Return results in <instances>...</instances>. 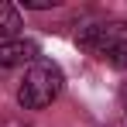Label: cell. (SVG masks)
<instances>
[{
	"mask_svg": "<svg viewBox=\"0 0 127 127\" xmlns=\"http://www.w3.org/2000/svg\"><path fill=\"white\" fill-rule=\"evenodd\" d=\"M62 86H65L62 69H59L55 62L38 59V62L24 72L21 86H17V103H21L24 110H45V106H52L55 100H59Z\"/></svg>",
	"mask_w": 127,
	"mask_h": 127,
	"instance_id": "cell-1",
	"label": "cell"
},
{
	"mask_svg": "<svg viewBox=\"0 0 127 127\" xmlns=\"http://www.w3.org/2000/svg\"><path fill=\"white\" fill-rule=\"evenodd\" d=\"M24 62H38V41L31 38H10V41H0V69H14V65H24Z\"/></svg>",
	"mask_w": 127,
	"mask_h": 127,
	"instance_id": "cell-2",
	"label": "cell"
},
{
	"mask_svg": "<svg viewBox=\"0 0 127 127\" xmlns=\"http://www.w3.org/2000/svg\"><path fill=\"white\" fill-rule=\"evenodd\" d=\"M117 38H120V34H117V28H110V24H89V28H79V34H76V41L83 45V48H89L93 55H100V59H103V52L117 41Z\"/></svg>",
	"mask_w": 127,
	"mask_h": 127,
	"instance_id": "cell-3",
	"label": "cell"
},
{
	"mask_svg": "<svg viewBox=\"0 0 127 127\" xmlns=\"http://www.w3.org/2000/svg\"><path fill=\"white\" fill-rule=\"evenodd\" d=\"M24 28L21 21V10L14 7V3H0V38L3 41H10V38H17V31Z\"/></svg>",
	"mask_w": 127,
	"mask_h": 127,
	"instance_id": "cell-4",
	"label": "cell"
},
{
	"mask_svg": "<svg viewBox=\"0 0 127 127\" xmlns=\"http://www.w3.org/2000/svg\"><path fill=\"white\" fill-rule=\"evenodd\" d=\"M103 59L113 65V69H127V38H117V41L103 52Z\"/></svg>",
	"mask_w": 127,
	"mask_h": 127,
	"instance_id": "cell-5",
	"label": "cell"
}]
</instances>
